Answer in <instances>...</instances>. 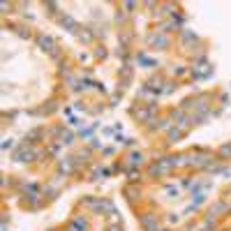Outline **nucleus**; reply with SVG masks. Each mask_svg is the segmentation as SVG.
Masks as SVG:
<instances>
[{
  "mask_svg": "<svg viewBox=\"0 0 231 231\" xmlns=\"http://www.w3.org/2000/svg\"><path fill=\"white\" fill-rule=\"evenodd\" d=\"M39 42H42V49H51V46H53V42H51L49 37H42Z\"/></svg>",
  "mask_w": 231,
  "mask_h": 231,
  "instance_id": "f257e3e1",
  "label": "nucleus"
}]
</instances>
